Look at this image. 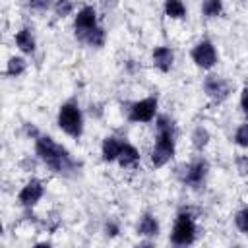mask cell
I'll return each mask as SVG.
<instances>
[{"label": "cell", "instance_id": "44dd1931", "mask_svg": "<svg viewBox=\"0 0 248 248\" xmlns=\"http://www.w3.org/2000/svg\"><path fill=\"white\" fill-rule=\"evenodd\" d=\"M72 10H74V6H72L70 0H56V4H54V12H56L58 17H66V16H70Z\"/></svg>", "mask_w": 248, "mask_h": 248}, {"label": "cell", "instance_id": "6da1fadb", "mask_svg": "<svg viewBox=\"0 0 248 248\" xmlns=\"http://www.w3.org/2000/svg\"><path fill=\"white\" fill-rule=\"evenodd\" d=\"M37 155L56 172H66V170H72L74 169V163L68 155V151L58 145L56 141H52V138H46V136H39L37 138Z\"/></svg>", "mask_w": 248, "mask_h": 248}, {"label": "cell", "instance_id": "603a6c76", "mask_svg": "<svg viewBox=\"0 0 248 248\" xmlns=\"http://www.w3.org/2000/svg\"><path fill=\"white\" fill-rule=\"evenodd\" d=\"M234 140H236V143H238V145L248 147V124H242V126L236 130Z\"/></svg>", "mask_w": 248, "mask_h": 248}, {"label": "cell", "instance_id": "5bb4252c", "mask_svg": "<svg viewBox=\"0 0 248 248\" xmlns=\"http://www.w3.org/2000/svg\"><path fill=\"white\" fill-rule=\"evenodd\" d=\"M16 45H17L23 52L31 54V52L35 50V39H33L31 31H29V29H21V31H17V35H16Z\"/></svg>", "mask_w": 248, "mask_h": 248}, {"label": "cell", "instance_id": "e0dca14e", "mask_svg": "<svg viewBox=\"0 0 248 248\" xmlns=\"http://www.w3.org/2000/svg\"><path fill=\"white\" fill-rule=\"evenodd\" d=\"M83 41L89 43L91 46H103V43H105V29L95 25L91 31H87V35L83 37Z\"/></svg>", "mask_w": 248, "mask_h": 248}, {"label": "cell", "instance_id": "8992f818", "mask_svg": "<svg viewBox=\"0 0 248 248\" xmlns=\"http://www.w3.org/2000/svg\"><path fill=\"white\" fill-rule=\"evenodd\" d=\"M203 87H205V93L213 99V101H225L227 97H229V93H231V81L229 79H225V78H221V76H209L207 79H205V83H203Z\"/></svg>", "mask_w": 248, "mask_h": 248}, {"label": "cell", "instance_id": "d4e9b609", "mask_svg": "<svg viewBox=\"0 0 248 248\" xmlns=\"http://www.w3.org/2000/svg\"><path fill=\"white\" fill-rule=\"evenodd\" d=\"M236 169L240 174H248V157H244V155L236 157Z\"/></svg>", "mask_w": 248, "mask_h": 248}, {"label": "cell", "instance_id": "7c38bea8", "mask_svg": "<svg viewBox=\"0 0 248 248\" xmlns=\"http://www.w3.org/2000/svg\"><path fill=\"white\" fill-rule=\"evenodd\" d=\"M120 149H122V143H120L116 138H107V140L103 141V159H105V161H114V159H118Z\"/></svg>", "mask_w": 248, "mask_h": 248}, {"label": "cell", "instance_id": "7a4b0ae2", "mask_svg": "<svg viewBox=\"0 0 248 248\" xmlns=\"http://www.w3.org/2000/svg\"><path fill=\"white\" fill-rule=\"evenodd\" d=\"M174 153V126L167 116H159L157 120V143L151 153V163L155 167H163Z\"/></svg>", "mask_w": 248, "mask_h": 248}, {"label": "cell", "instance_id": "277c9868", "mask_svg": "<svg viewBox=\"0 0 248 248\" xmlns=\"http://www.w3.org/2000/svg\"><path fill=\"white\" fill-rule=\"evenodd\" d=\"M194 236H196V227H194L192 217L186 215V213H180L178 219H176V223H174L172 234H170L172 242L184 246V244H190L194 240Z\"/></svg>", "mask_w": 248, "mask_h": 248}, {"label": "cell", "instance_id": "8fae6325", "mask_svg": "<svg viewBox=\"0 0 248 248\" xmlns=\"http://www.w3.org/2000/svg\"><path fill=\"white\" fill-rule=\"evenodd\" d=\"M172 60H174V54L169 46H157L153 50V64L161 72H169L170 66H172Z\"/></svg>", "mask_w": 248, "mask_h": 248}, {"label": "cell", "instance_id": "3957f363", "mask_svg": "<svg viewBox=\"0 0 248 248\" xmlns=\"http://www.w3.org/2000/svg\"><path fill=\"white\" fill-rule=\"evenodd\" d=\"M58 124H60V128L68 134V136H74V138H78L79 134H81V112H79V108L74 105V103H66V105H62V108H60V112H58Z\"/></svg>", "mask_w": 248, "mask_h": 248}, {"label": "cell", "instance_id": "83f0119b", "mask_svg": "<svg viewBox=\"0 0 248 248\" xmlns=\"http://www.w3.org/2000/svg\"><path fill=\"white\" fill-rule=\"evenodd\" d=\"M105 231H107V234H110V236H114V234H116V231H118V229H116V227H114V225H107V229H105Z\"/></svg>", "mask_w": 248, "mask_h": 248}, {"label": "cell", "instance_id": "30bf717a", "mask_svg": "<svg viewBox=\"0 0 248 248\" xmlns=\"http://www.w3.org/2000/svg\"><path fill=\"white\" fill-rule=\"evenodd\" d=\"M184 170L182 174V180L188 182V184H200L202 178L205 176L207 172V163L205 161H196L192 165H186V167H180Z\"/></svg>", "mask_w": 248, "mask_h": 248}, {"label": "cell", "instance_id": "ac0fdd59", "mask_svg": "<svg viewBox=\"0 0 248 248\" xmlns=\"http://www.w3.org/2000/svg\"><path fill=\"white\" fill-rule=\"evenodd\" d=\"M207 141H209V134H207V130L202 128V126L196 128L194 134H192V143H194V147H196V149H202V147L207 145Z\"/></svg>", "mask_w": 248, "mask_h": 248}, {"label": "cell", "instance_id": "7402d4cb", "mask_svg": "<svg viewBox=\"0 0 248 248\" xmlns=\"http://www.w3.org/2000/svg\"><path fill=\"white\" fill-rule=\"evenodd\" d=\"M236 227L242 231V232H246L248 234V207L246 209H240L238 213H236Z\"/></svg>", "mask_w": 248, "mask_h": 248}, {"label": "cell", "instance_id": "484cf974", "mask_svg": "<svg viewBox=\"0 0 248 248\" xmlns=\"http://www.w3.org/2000/svg\"><path fill=\"white\" fill-rule=\"evenodd\" d=\"M240 105H242V108L248 112V89H244V91H242V97H240Z\"/></svg>", "mask_w": 248, "mask_h": 248}, {"label": "cell", "instance_id": "2e32d148", "mask_svg": "<svg viewBox=\"0 0 248 248\" xmlns=\"http://www.w3.org/2000/svg\"><path fill=\"white\" fill-rule=\"evenodd\" d=\"M165 12H167V16L169 17H184V14H186V8H184V4H182V0H167L165 2Z\"/></svg>", "mask_w": 248, "mask_h": 248}, {"label": "cell", "instance_id": "ba28073f", "mask_svg": "<svg viewBox=\"0 0 248 248\" xmlns=\"http://www.w3.org/2000/svg\"><path fill=\"white\" fill-rule=\"evenodd\" d=\"M95 21H97V14H95V8L91 6H85L78 17H76V37H79L83 41V37L87 35V31H91L95 27Z\"/></svg>", "mask_w": 248, "mask_h": 248}, {"label": "cell", "instance_id": "4316f807", "mask_svg": "<svg viewBox=\"0 0 248 248\" xmlns=\"http://www.w3.org/2000/svg\"><path fill=\"white\" fill-rule=\"evenodd\" d=\"M25 132H27L29 136H37V128H35V126H29V124H25Z\"/></svg>", "mask_w": 248, "mask_h": 248}, {"label": "cell", "instance_id": "9c48e42d", "mask_svg": "<svg viewBox=\"0 0 248 248\" xmlns=\"http://www.w3.org/2000/svg\"><path fill=\"white\" fill-rule=\"evenodd\" d=\"M41 196H43V184L39 182V180H31V182H27L23 188H21V192H19V202H21V205H25V207H31V205H35L39 200H41Z\"/></svg>", "mask_w": 248, "mask_h": 248}, {"label": "cell", "instance_id": "5b68a950", "mask_svg": "<svg viewBox=\"0 0 248 248\" xmlns=\"http://www.w3.org/2000/svg\"><path fill=\"white\" fill-rule=\"evenodd\" d=\"M192 60H194L200 68H203V70L213 68V64L217 62L215 46H213L209 41H202V43H198V45L192 48Z\"/></svg>", "mask_w": 248, "mask_h": 248}, {"label": "cell", "instance_id": "52a82bcc", "mask_svg": "<svg viewBox=\"0 0 248 248\" xmlns=\"http://www.w3.org/2000/svg\"><path fill=\"white\" fill-rule=\"evenodd\" d=\"M157 110V99L155 97H147L140 103H134L130 108V118L136 122H149L155 116Z\"/></svg>", "mask_w": 248, "mask_h": 248}, {"label": "cell", "instance_id": "f1b7e54d", "mask_svg": "<svg viewBox=\"0 0 248 248\" xmlns=\"http://www.w3.org/2000/svg\"><path fill=\"white\" fill-rule=\"evenodd\" d=\"M101 2H103L105 8H112V6L116 4V0H101Z\"/></svg>", "mask_w": 248, "mask_h": 248}, {"label": "cell", "instance_id": "4fadbf2b", "mask_svg": "<svg viewBox=\"0 0 248 248\" xmlns=\"http://www.w3.org/2000/svg\"><path fill=\"white\" fill-rule=\"evenodd\" d=\"M138 159H140L138 149L134 145H130V143H122V149H120V155H118L120 165L122 167H132V165L138 163Z\"/></svg>", "mask_w": 248, "mask_h": 248}, {"label": "cell", "instance_id": "cb8c5ba5", "mask_svg": "<svg viewBox=\"0 0 248 248\" xmlns=\"http://www.w3.org/2000/svg\"><path fill=\"white\" fill-rule=\"evenodd\" d=\"M25 4L31 6V8H35V10H48L50 4H52V0H25Z\"/></svg>", "mask_w": 248, "mask_h": 248}, {"label": "cell", "instance_id": "d6986e66", "mask_svg": "<svg viewBox=\"0 0 248 248\" xmlns=\"http://www.w3.org/2000/svg\"><path fill=\"white\" fill-rule=\"evenodd\" d=\"M221 8H223L221 0H203V4H202V10H203V14H205L207 17L219 16V14H221Z\"/></svg>", "mask_w": 248, "mask_h": 248}, {"label": "cell", "instance_id": "9a60e30c", "mask_svg": "<svg viewBox=\"0 0 248 248\" xmlns=\"http://www.w3.org/2000/svg\"><path fill=\"white\" fill-rule=\"evenodd\" d=\"M138 231H140V234H143V236H155V234L159 232V225H157V221H155L153 215H145V217L140 221Z\"/></svg>", "mask_w": 248, "mask_h": 248}, {"label": "cell", "instance_id": "ffe728a7", "mask_svg": "<svg viewBox=\"0 0 248 248\" xmlns=\"http://www.w3.org/2000/svg\"><path fill=\"white\" fill-rule=\"evenodd\" d=\"M23 72H25V60L23 58H17V56L10 58V62H8V74L10 76H19Z\"/></svg>", "mask_w": 248, "mask_h": 248}]
</instances>
